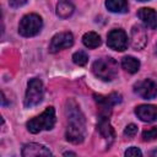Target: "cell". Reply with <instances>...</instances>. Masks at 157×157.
<instances>
[{"label":"cell","instance_id":"6da1fadb","mask_svg":"<svg viewBox=\"0 0 157 157\" xmlns=\"http://www.w3.org/2000/svg\"><path fill=\"white\" fill-rule=\"evenodd\" d=\"M65 112L67 117V126L65 132L66 140L71 144H81L86 135V120L78 104L74 99L67 101Z\"/></svg>","mask_w":157,"mask_h":157},{"label":"cell","instance_id":"7a4b0ae2","mask_svg":"<svg viewBox=\"0 0 157 157\" xmlns=\"http://www.w3.org/2000/svg\"><path fill=\"white\" fill-rule=\"evenodd\" d=\"M92 71L98 78L103 81H112L118 75V63L110 56H104L93 63Z\"/></svg>","mask_w":157,"mask_h":157},{"label":"cell","instance_id":"3957f363","mask_svg":"<svg viewBox=\"0 0 157 157\" xmlns=\"http://www.w3.org/2000/svg\"><path fill=\"white\" fill-rule=\"evenodd\" d=\"M54 125H55V109L53 107H48L42 114L27 121V129L32 134H38L43 130H50L53 129Z\"/></svg>","mask_w":157,"mask_h":157},{"label":"cell","instance_id":"277c9868","mask_svg":"<svg viewBox=\"0 0 157 157\" xmlns=\"http://www.w3.org/2000/svg\"><path fill=\"white\" fill-rule=\"evenodd\" d=\"M43 21L37 13H28L22 17L18 25V33L23 37H33L40 32Z\"/></svg>","mask_w":157,"mask_h":157},{"label":"cell","instance_id":"5b68a950","mask_svg":"<svg viewBox=\"0 0 157 157\" xmlns=\"http://www.w3.org/2000/svg\"><path fill=\"white\" fill-rule=\"evenodd\" d=\"M44 88L43 83L39 78H31L27 85L26 96H25V107L31 108L37 104H39L43 99Z\"/></svg>","mask_w":157,"mask_h":157},{"label":"cell","instance_id":"8992f818","mask_svg":"<svg viewBox=\"0 0 157 157\" xmlns=\"http://www.w3.org/2000/svg\"><path fill=\"white\" fill-rule=\"evenodd\" d=\"M94 101L99 109V115H110L112 108L121 102V96L119 93H110L108 96L102 94H93Z\"/></svg>","mask_w":157,"mask_h":157},{"label":"cell","instance_id":"52a82bcc","mask_svg":"<svg viewBox=\"0 0 157 157\" xmlns=\"http://www.w3.org/2000/svg\"><path fill=\"white\" fill-rule=\"evenodd\" d=\"M134 92L144 99H152L157 96V83L150 78L137 81L134 85Z\"/></svg>","mask_w":157,"mask_h":157},{"label":"cell","instance_id":"ba28073f","mask_svg":"<svg viewBox=\"0 0 157 157\" xmlns=\"http://www.w3.org/2000/svg\"><path fill=\"white\" fill-rule=\"evenodd\" d=\"M74 44V36L70 32H60L55 34L49 44V52L50 53H58L63 49L70 48Z\"/></svg>","mask_w":157,"mask_h":157},{"label":"cell","instance_id":"9c48e42d","mask_svg":"<svg viewBox=\"0 0 157 157\" xmlns=\"http://www.w3.org/2000/svg\"><path fill=\"white\" fill-rule=\"evenodd\" d=\"M107 44L114 50L123 52L128 47V36L123 29H112L107 36Z\"/></svg>","mask_w":157,"mask_h":157},{"label":"cell","instance_id":"30bf717a","mask_svg":"<svg viewBox=\"0 0 157 157\" xmlns=\"http://www.w3.org/2000/svg\"><path fill=\"white\" fill-rule=\"evenodd\" d=\"M97 129H98L99 134L108 141V146H109L115 137L114 129L112 128V125L109 123V115H99V119L97 123Z\"/></svg>","mask_w":157,"mask_h":157},{"label":"cell","instance_id":"8fae6325","mask_svg":"<svg viewBox=\"0 0 157 157\" xmlns=\"http://www.w3.org/2000/svg\"><path fill=\"white\" fill-rule=\"evenodd\" d=\"M130 43L131 47L136 50L142 49L147 43V33L141 26H134L130 33Z\"/></svg>","mask_w":157,"mask_h":157},{"label":"cell","instance_id":"7c38bea8","mask_svg":"<svg viewBox=\"0 0 157 157\" xmlns=\"http://www.w3.org/2000/svg\"><path fill=\"white\" fill-rule=\"evenodd\" d=\"M135 114L142 121H147V123L157 121V105L141 104V105L136 107Z\"/></svg>","mask_w":157,"mask_h":157},{"label":"cell","instance_id":"4fadbf2b","mask_svg":"<svg viewBox=\"0 0 157 157\" xmlns=\"http://www.w3.org/2000/svg\"><path fill=\"white\" fill-rule=\"evenodd\" d=\"M23 157H37V156H52V152L43 145L39 144H26L22 147Z\"/></svg>","mask_w":157,"mask_h":157},{"label":"cell","instance_id":"5bb4252c","mask_svg":"<svg viewBox=\"0 0 157 157\" xmlns=\"http://www.w3.org/2000/svg\"><path fill=\"white\" fill-rule=\"evenodd\" d=\"M137 17L142 21V23L151 28V29H155L157 28V12L153 10V9H150V7H142L137 11Z\"/></svg>","mask_w":157,"mask_h":157},{"label":"cell","instance_id":"9a60e30c","mask_svg":"<svg viewBox=\"0 0 157 157\" xmlns=\"http://www.w3.org/2000/svg\"><path fill=\"white\" fill-rule=\"evenodd\" d=\"M75 6L69 0H61L56 5V16L60 18H67L74 13Z\"/></svg>","mask_w":157,"mask_h":157},{"label":"cell","instance_id":"2e32d148","mask_svg":"<svg viewBox=\"0 0 157 157\" xmlns=\"http://www.w3.org/2000/svg\"><path fill=\"white\" fill-rule=\"evenodd\" d=\"M105 7L110 12L124 13L128 11L129 5H128V0H105Z\"/></svg>","mask_w":157,"mask_h":157},{"label":"cell","instance_id":"e0dca14e","mask_svg":"<svg viewBox=\"0 0 157 157\" xmlns=\"http://www.w3.org/2000/svg\"><path fill=\"white\" fill-rule=\"evenodd\" d=\"M121 66L130 74H135L140 69V61L134 56H124L121 60Z\"/></svg>","mask_w":157,"mask_h":157},{"label":"cell","instance_id":"ac0fdd59","mask_svg":"<svg viewBox=\"0 0 157 157\" xmlns=\"http://www.w3.org/2000/svg\"><path fill=\"white\" fill-rule=\"evenodd\" d=\"M82 43L87 48L93 49V48H97L101 45V37L96 32H87L82 37Z\"/></svg>","mask_w":157,"mask_h":157},{"label":"cell","instance_id":"d6986e66","mask_svg":"<svg viewBox=\"0 0 157 157\" xmlns=\"http://www.w3.org/2000/svg\"><path fill=\"white\" fill-rule=\"evenodd\" d=\"M72 61H74L76 65H78V66H85V65L87 64V61H88V55H87L85 52L78 50V52L74 53V55H72Z\"/></svg>","mask_w":157,"mask_h":157},{"label":"cell","instance_id":"ffe728a7","mask_svg":"<svg viewBox=\"0 0 157 157\" xmlns=\"http://www.w3.org/2000/svg\"><path fill=\"white\" fill-rule=\"evenodd\" d=\"M157 139V126L150 128L142 131V140L144 141H153Z\"/></svg>","mask_w":157,"mask_h":157},{"label":"cell","instance_id":"44dd1931","mask_svg":"<svg viewBox=\"0 0 157 157\" xmlns=\"http://www.w3.org/2000/svg\"><path fill=\"white\" fill-rule=\"evenodd\" d=\"M136 134H137V126L135 124H129L124 130V135L129 139H132Z\"/></svg>","mask_w":157,"mask_h":157},{"label":"cell","instance_id":"7402d4cb","mask_svg":"<svg viewBox=\"0 0 157 157\" xmlns=\"http://www.w3.org/2000/svg\"><path fill=\"white\" fill-rule=\"evenodd\" d=\"M125 156L128 157H141L142 156V152L140 151V148H137V147H135V146H131L130 148H128L126 151H125Z\"/></svg>","mask_w":157,"mask_h":157},{"label":"cell","instance_id":"603a6c76","mask_svg":"<svg viewBox=\"0 0 157 157\" xmlns=\"http://www.w3.org/2000/svg\"><path fill=\"white\" fill-rule=\"evenodd\" d=\"M26 2H27V0H10L9 4H10V6L12 9H18V7L23 6Z\"/></svg>","mask_w":157,"mask_h":157},{"label":"cell","instance_id":"cb8c5ba5","mask_svg":"<svg viewBox=\"0 0 157 157\" xmlns=\"http://www.w3.org/2000/svg\"><path fill=\"white\" fill-rule=\"evenodd\" d=\"M64 155H65V156H69V155H71V156H75V153H74V152H65Z\"/></svg>","mask_w":157,"mask_h":157},{"label":"cell","instance_id":"d4e9b609","mask_svg":"<svg viewBox=\"0 0 157 157\" xmlns=\"http://www.w3.org/2000/svg\"><path fill=\"white\" fill-rule=\"evenodd\" d=\"M156 52H157V43H156Z\"/></svg>","mask_w":157,"mask_h":157},{"label":"cell","instance_id":"484cf974","mask_svg":"<svg viewBox=\"0 0 157 157\" xmlns=\"http://www.w3.org/2000/svg\"><path fill=\"white\" fill-rule=\"evenodd\" d=\"M139 1H147V0H139Z\"/></svg>","mask_w":157,"mask_h":157}]
</instances>
